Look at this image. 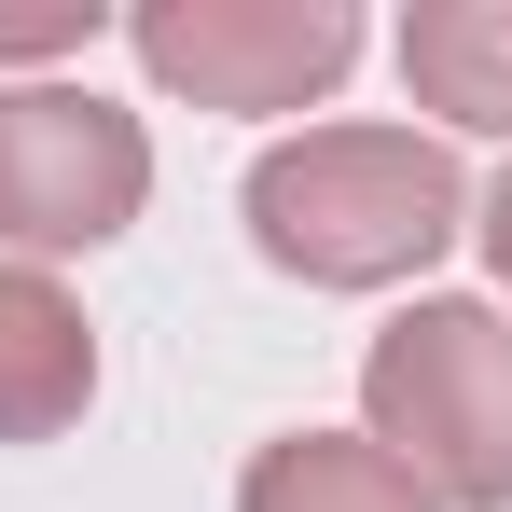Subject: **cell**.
Listing matches in <instances>:
<instances>
[{
	"label": "cell",
	"mask_w": 512,
	"mask_h": 512,
	"mask_svg": "<svg viewBox=\"0 0 512 512\" xmlns=\"http://www.w3.org/2000/svg\"><path fill=\"white\" fill-rule=\"evenodd\" d=\"M97 42V0H56V14H0V56H84Z\"/></svg>",
	"instance_id": "8"
},
{
	"label": "cell",
	"mask_w": 512,
	"mask_h": 512,
	"mask_svg": "<svg viewBox=\"0 0 512 512\" xmlns=\"http://www.w3.org/2000/svg\"><path fill=\"white\" fill-rule=\"evenodd\" d=\"M360 429L443 512H512V319L471 291L402 305L360 360Z\"/></svg>",
	"instance_id": "2"
},
{
	"label": "cell",
	"mask_w": 512,
	"mask_h": 512,
	"mask_svg": "<svg viewBox=\"0 0 512 512\" xmlns=\"http://www.w3.org/2000/svg\"><path fill=\"white\" fill-rule=\"evenodd\" d=\"M402 97L471 125V139H512V0H416L402 14Z\"/></svg>",
	"instance_id": "6"
},
{
	"label": "cell",
	"mask_w": 512,
	"mask_h": 512,
	"mask_svg": "<svg viewBox=\"0 0 512 512\" xmlns=\"http://www.w3.org/2000/svg\"><path fill=\"white\" fill-rule=\"evenodd\" d=\"M236 512H443L374 429H291L236 471Z\"/></svg>",
	"instance_id": "7"
},
{
	"label": "cell",
	"mask_w": 512,
	"mask_h": 512,
	"mask_svg": "<svg viewBox=\"0 0 512 512\" xmlns=\"http://www.w3.org/2000/svg\"><path fill=\"white\" fill-rule=\"evenodd\" d=\"M471 236V180L416 125H305L250 167V250L305 291H388Z\"/></svg>",
	"instance_id": "1"
},
{
	"label": "cell",
	"mask_w": 512,
	"mask_h": 512,
	"mask_svg": "<svg viewBox=\"0 0 512 512\" xmlns=\"http://www.w3.org/2000/svg\"><path fill=\"white\" fill-rule=\"evenodd\" d=\"M97 402V333L42 263H0V443H56Z\"/></svg>",
	"instance_id": "5"
},
{
	"label": "cell",
	"mask_w": 512,
	"mask_h": 512,
	"mask_svg": "<svg viewBox=\"0 0 512 512\" xmlns=\"http://www.w3.org/2000/svg\"><path fill=\"white\" fill-rule=\"evenodd\" d=\"M125 42L194 111H319L360 70V14L346 0H139Z\"/></svg>",
	"instance_id": "4"
},
{
	"label": "cell",
	"mask_w": 512,
	"mask_h": 512,
	"mask_svg": "<svg viewBox=\"0 0 512 512\" xmlns=\"http://www.w3.org/2000/svg\"><path fill=\"white\" fill-rule=\"evenodd\" d=\"M139 194H153L139 111H111L97 84H0V250H111Z\"/></svg>",
	"instance_id": "3"
},
{
	"label": "cell",
	"mask_w": 512,
	"mask_h": 512,
	"mask_svg": "<svg viewBox=\"0 0 512 512\" xmlns=\"http://www.w3.org/2000/svg\"><path fill=\"white\" fill-rule=\"evenodd\" d=\"M471 236H485V263H499V291H512V167H499V194L471 208Z\"/></svg>",
	"instance_id": "9"
}]
</instances>
